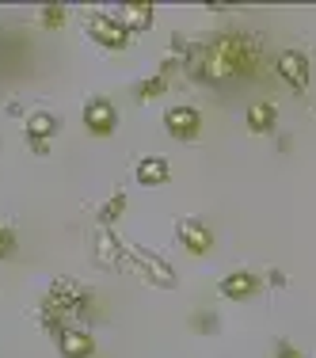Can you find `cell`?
<instances>
[{"mask_svg":"<svg viewBox=\"0 0 316 358\" xmlns=\"http://www.w3.org/2000/svg\"><path fill=\"white\" fill-rule=\"evenodd\" d=\"M115 20L126 31H149L152 27V4H118Z\"/></svg>","mask_w":316,"mask_h":358,"instance_id":"obj_8","label":"cell"},{"mask_svg":"<svg viewBox=\"0 0 316 358\" xmlns=\"http://www.w3.org/2000/svg\"><path fill=\"white\" fill-rule=\"evenodd\" d=\"M221 297H229V301H244V297H252L255 289H259V278L247 275V271H233V275L221 278Z\"/></svg>","mask_w":316,"mask_h":358,"instance_id":"obj_7","label":"cell"},{"mask_svg":"<svg viewBox=\"0 0 316 358\" xmlns=\"http://www.w3.org/2000/svg\"><path fill=\"white\" fill-rule=\"evenodd\" d=\"M84 122H88V130L92 134H110L115 130V122H118V115H115V107L107 103V99H92L88 107H84Z\"/></svg>","mask_w":316,"mask_h":358,"instance_id":"obj_5","label":"cell"},{"mask_svg":"<svg viewBox=\"0 0 316 358\" xmlns=\"http://www.w3.org/2000/svg\"><path fill=\"white\" fill-rule=\"evenodd\" d=\"M54 134H57V118H54V115L38 110V115H31V118H27V138L35 141L38 149L46 145V138H54Z\"/></svg>","mask_w":316,"mask_h":358,"instance_id":"obj_11","label":"cell"},{"mask_svg":"<svg viewBox=\"0 0 316 358\" xmlns=\"http://www.w3.org/2000/svg\"><path fill=\"white\" fill-rule=\"evenodd\" d=\"M42 23H46V27H62V23H65V8L62 4H46V8H42Z\"/></svg>","mask_w":316,"mask_h":358,"instance_id":"obj_14","label":"cell"},{"mask_svg":"<svg viewBox=\"0 0 316 358\" xmlns=\"http://www.w3.org/2000/svg\"><path fill=\"white\" fill-rule=\"evenodd\" d=\"M168 179H172V168H168L164 157H141L138 160V183L160 187V183H168Z\"/></svg>","mask_w":316,"mask_h":358,"instance_id":"obj_9","label":"cell"},{"mask_svg":"<svg viewBox=\"0 0 316 358\" xmlns=\"http://www.w3.org/2000/svg\"><path fill=\"white\" fill-rule=\"evenodd\" d=\"M122 210H126V194H122V191H118V194H115V199H110V202H107V206H103V214H99V221H103V225H107V221H115L118 214H122Z\"/></svg>","mask_w":316,"mask_h":358,"instance_id":"obj_13","label":"cell"},{"mask_svg":"<svg viewBox=\"0 0 316 358\" xmlns=\"http://www.w3.org/2000/svg\"><path fill=\"white\" fill-rule=\"evenodd\" d=\"M179 241H183V248L191 255H202V252H210L213 236H210V229L202 225V221L187 217V221H179Z\"/></svg>","mask_w":316,"mask_h":358,"instance_id":"obj_4","label":"cell"},{"mask_svg":"<svg viewBox=\"0 0 316 358\" xmlns=\"http://www.w3.org/2000/svg\"><path fill=\"white\" fill-rule=\"evenodd\" d=\"M164 126H168V134H172V138L191 141L194 134H199V126H202V115L194 107H168L164 110Z\"/></svg>","mask_w":316,"mask_h":358,"instance_id":"obj_2","label":"cell"},{"mask_svg":"<svg viewBox=\"0 0 316 358\" xmlns=\"http://www.w3.org/2000/svg\"><path fill=\"white\" fill-rule=\"evenodd\" d=\"M164 92V80H145L138 88V99H149V96H160Z\"/></svg>","mask_w":316,"mask_h":358,"instance_id":"obj_15","label":"cell"},{"mask_svg":"<svg viewBox=\"0 0 316 358\" xmlns=\"http://www.w3.org/2000/svg\"><path fill=\"white\" fill-rule=\"evenodd\" d=\"M278 76L289 84V88H297V92L309 84V62L301 57V50H282L278 54Z\"/></svg>","mask_w":316,"mask_h":358,"instance_id":"obj_3","label":"cell"},{"mask_svg":"<svg viewBox=\"0 0 316 358\" xmlns=\"http://www.w3.org/2000/svg\"><path fill=\"white\" fill-rule=\"evenodd\" d=\"M134 255H138V263H141V271H145V278H149V282H157V286H175V271L168 267L160 255H152V252H145V248H134Z\"/></svg>","mask_w":316,"mask_h":358,"instance_id":"obj_6","label":"cell"},{"mask_svg":"<svg viewBox=\"0 0 316 358\" xmlns=\"http://www.w3.org/2000/svg\"><path fill=\"white\" fill-rule=\"evenodd\" d=\"M12 244H15V241H12V233H8V229H0V259H4L8 252H12Z\"/></svg>","mask_w":316,"mask_h":358,"instance_id":"obj_16","label":"cell"},{"mask_svg":"<svg viewBox=\"0 0 316 358\" xmlns=\"http://www.w3.org/2000/svg\"><path fill=\"white\" fill-rule=\"evenodd\" d=\"M275 126V107L271 103H252L247 107V130L252 134H263V130H271Z\"/></svg>","mask_w":316,"mask_h":358,"instance_id":"obj_12","label":"cell"},{"mask_svg":"<svg viewBox=\"0 0 316 358\" xmlns=\"http://www.w3.org/2000/svg\"><path fill=\"white\" fill-rule=\"evenodd\" d=\"M88 35L99 42V46H107V50H122L126 46V38H130V31L122 27V23L115 20V15H107V12H92L88 15Z\"/></svg>","mask_w":316,"mask_h":358,"instance_id":"obj_1","label":"cell"},{"mask_svg":"<svg viewBox=\"0 0 316 358\" xmlns=\"http://www.w3.org/2000/svg\"><path fill=\"white\" fill-rule=\"evenodd\" d=\"M92 351H96V343H92L88 331H80V328L62 331V355L65 358H92Z\"/></svg>","mask_w":316,"mask_h":358,"instance_id":"obj_10","label":"cell"},{"mask_svg":"<svg viewBox=\"0 0 316 358\" xmlns=\"http://www.w3.org/2000/svg\"><path fill=\"white\" fill-rule=\"evenodd\" d=\"M278 358H301V351H294L289 343H282V347H278Z\"/></svg>","mask_w":316,"mask_h":358,"instance_id":"obj_17","label":"cell"}]
</instances>
